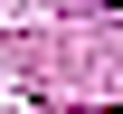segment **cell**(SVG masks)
I'll use <instances>...</instances> for the list:
<instances>
[{
    "label": "cell",
    "mask_w": 123,
    "mask_h": 114,
    "mask_svg": "<svg viewBox=\"0 0 123 114\" xmlns=\"http://www.w3.org/2000/svg\"><path fill=\"white\" fill-rule=\"evenodd\" d=\"M104 10H123V0H104Z\"/></svg>",
    "instance_id": "obj_1"
}]
</instances>
